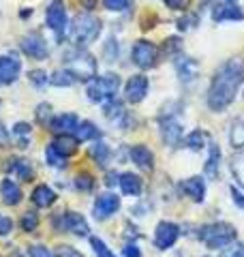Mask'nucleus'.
<instances>
[{
  "label": "nucleus",
  "instance_id": "f257e3e1",
  "mask_svg": "<svg viewBox=\"0 0 244 257\" xmlns=\"http://www.w3.org/2000/svg\"><path fill=\"white\" fill-rule=\"evenodd\" d=\"M242 84H244V58L227 60L212 77V84H210L208 90V107L212 111H223L225 107H229Z\"/></svg>",
  "mask_w": 244,
  "mask_h": 257
},
{
  "label": "nucleus",
  "instance_id": "f03ea898",
  "mask_svg": "<svg viewBox=\"0 0 244 257\" xmlns=\"http://www.w3.org/2000/svg\"><path fill=\"white\" fill-rule=\"evenodd\" d=\"M101 32V20L94 18L90 13H81L73 20V26H71V41L75 45H88L92 43Z\"/></svg>",
  "mask_w": 244,
  "mask_h": 257
},
{
  "label": "nucleus",
  "instance_id": "7ed1b4c3",
  "mask_svg": "<svg viewBox=\"0 0 244 257\" xmlns=\"http://www.w3.org/2000/svg\"><path fill=\"white\" fill-rule=\"evenodd\" d=\"M199 240L208 248H225L235 240V227L229 223H210L199 229Z\"/></svg>",
  "mask_w": 244,
  "mask_h": 257
},
{
  "label": "nucleus",
  "instance_id": "20e7f679",
  "mask_svg": "<svg viewBox=\"0 0 244 257\" xmlns=\"http://www.w3.org/2000/svg\"><path fill=\"white\" fill-rule=\"evenodd\" d=\"M64 60H67V64H69V71L77 79H90L96 73V60H94V56L88 54L86 50H81V47L67 52V54H64Z\"/></svg>",
  "mask_w": 244,
  "mask_h": 257
},
{
  "label": "nucleus",
  "instance_id": "39448f33",
  "mask_svg": "<svg viewBox=\"0 0 244 257\" xmlns=\"http://www.w3.org/2000/svg\"><path fill=\"white\" fill-rule=\"evenodd\" d=\"M118 88H120V77L116 73H107V75L94 77L92 82H88L86 94L92 103H101L105 99H111L118 92Z\"/></svg>",
  "mask_w": 244,
  "mask_h": 257
},
{
  "label": "nucleus",
  "instance_id": "423d86ee",
  "mask_svg": "<svg viewBox=\"0 0 244 257\" xmlns=\"http://www.w3.org/2000/svg\"><path fill=\"white\" fill-rule=\"evenodd\" d=\"M157 56H159L157 45L150 43V41H146V39L137 41V43L133 45V50H131V58H133V62H135L140 69H150V67H154V64H157Z\"/></svg>",
  "mask_w": 244,
  "mask_h": 257
},
{
  "label": "nucleus",
  "instance_id": "0eeeda50",
  "mask_svg": "<svg viewBox=\"0 0 244 257\" xmlns=\"http://www.w3.org/2000/svg\"><path fill=\"white\" fill-rule=\"evenodd\" d=\"M22 52L30 56V58L35 60H45L47 56H50V45H47V41L41 35H37V32H32V35H26L22 39Z\"/></svg>",
  "mask_w": 244,
  "mask_h": 257
},
{
  "label": "nucleus",
  "instance_id": "6e6552de",
  "mask_svg": "<svg viewBox=\"0 0 244 257\" xmlns=\"http://www.w3.org/2000/svg\"><path fill=\"white\" fill-rule=\"evenodd\" d=\"M178 236H180V227H178L176 223L172 221H161L157 225V229H154V244L161 251H165V248H172L176 244Z\"/></svg>",
  "mask_w": 244,
  "mask_h": 257
},
{
  "label": "nucleus",
  "instance_id": "1a4fd4ad",
  "mask_svg": "<svg viewBox=\"0 0 244 257\" xmlns=\"http://www.w3.org/2000/svg\"><path fill=\"white\" fill-rule=\"evenodd\" d=\"M118 208H120V197L113 195V193H103V195L96 197L94 208H92L94 219H99V221L109 219L111 214L118 212Z\"/></svg>",
  "mask_w": 244,
  "mask_h": 257
},
{
  "label": "nucleus",
  "instance_id": "9d476101",
  "mask_svg": "<svg viewBox=\"0 0 244 257\" xmlns=\"http://www.w3.org/2000/svg\"><path fill=\"white\" fill-rule=\"evenodd\" d=\"M22 73V62L15 54L0 56V84H13L18 82Z\"/></svg>",
  "mask_w": 244,
  "mask_h": 257
},
{
  "label": "nucleus",
  "instance_id": "9b49d317",
  "mask_svg": "<svg viewBox=\"0 0 244 257\" xmlns=\"http://www.w3.org/2000/svg\"><path fill=\"white\" fill-rule=\"evenodd\" d=\"M148 94V77L146 75H133L129 77V82L125 86V99L129 103H140Z\"/></svg>",
  "mask_w": 244,
  "mask_h": 257
},
{
  "label": "nucleus",
  "instance_id": "f8f14e48",
  "mask_svg": "<svg viewBox=\"0 0 244 257\" xmlns=\"http://www.w3.org/2000/svg\"><path fill=\"white\" fill-rule=\"evenodd\" d=\"M45 22L54 32H60L67 28V9H64V3L62 0H54V3L47 7V15H45Z\"/></svg>",
  "mask_w": 244,
  "mask_h": 257
},
{
  "label": "nucleus",
  "instance_id": "ddd939ff",
  "mask_svg": "<svg viewBox=\"0 0 244 257\" xmlns=\"http://www.w3.org/2000/svg\"><path fill=\"white\" fill-rule=\"evenodd\" d=\"M161 135H163V142H165V144H169V146H176V144L182 140V124H180V120H176L174 116L161 118Z\"/></svg>",
  "mask_w": 244,
  "mask_h": 257
},
{
  "label": "nucleus",
  "instance_id": "4468645a",
  "mask_svg": "<svg viewBox=\"0 0 244 257\" xmlns=\"http://www.w3.org/2000/svg\"><path fill=\"white\" fill-rule=\"evenodd\" d=\"M77 124H79V120L75 114H60L52 118L50 128L56 135H71V133H75Z\"/></svg>",
  "mask_w": 244,
  "mask_h": 257
},
{
  "label": "nucleus",
  "instance_id": "2eb2a0df",
  "mask_svg": "<svg viewBox=\"0 0 244 257\" xmlns=\"http://www.w3.org/2000/svg\"><path fill=\"white\" fill-rule=\"evenodd\" d=\"M62 221H64V229L75 236H88V231H90L88 221L84 219V214H79V212H67L62 216Z\"/></svg>",
  "mask_w": 244,
  "mask_h": 257
},
{
  "label": "nucleus",
  "instance_id": "dca6fc26",
  "mask_svg": "<svg viewBox=\"0 0 244 257\" xmlns=\"http://www.w3.org/2000/svg\"><path fill=\"white\" fill-rule=\"evenodd\" d=\"M131 161L144 172H150L154 167V155L150 152V148H146L144 144H137L131 148Z\"/></svg>",
  "mask_w": 244,
  "mask_h": 257
},
{
  "label": "nucleus",
  "instance_id": "f3484780",
  "mask_svg": "<svg viewBox=\"0 0 244 257\" xmlns=\"http://www.w3.org/2000/svg\"><path fill=\"white\" fill-rule=\"evenodd\" d=\"M182 191L193 199V202H203V195H206V182H203L201 176H193V178L182 182Z\"/></svg>",
  "mask_w": 244,
  "mask_h": 257
},
{
  "label": "nucleus",
  "instance_id": "a211bd4d",
  "mask_svg": "<svg viewBox=\"0 0 244 257\" xmlns=\"http://www.w3.org/2000/svg\"><path fill=\"white\" fill-rule=\"evenodd\" d=\"M0 195H3V202L7 206H18L22 202V189L9 178H5L0 184Z\"/></svg>",
  "mask_w": 244,
  "mask_h": 257
},
{
  "label": "nucleus",
  "instance_id": "6ab92c4d",
  "mask_svg": "<svg viewBox=\"0 0 244 257\" xmlns=\"http://www.w3.org/2000/svg\"><path fill=\"white\" fill-rule=\"evenodd\" d=\"M176 69H178V75H180L182 82H195L199 75V64L193 58H180L176 62Z\"/></svg>",
  "mask_w": 244,
  "mask_h": 257
},
{
  "label": "nucleus",
  "instance_id": "aec40b11",
  "mask_svg": "<svg viewBox=\"0 0 244 257\" xmlns=\"http://www.w3.org/2000/svg\"><path fill=\"white\" fill-rule=\"evenodd\" d=\"M212 20L214 22H225V20H231V22L238 20L240 22V20H244V13H242L240 7H235V5H218L212 11Z\"/></svg>",
  "mask_w": 244,
  "mask_h": 257
},
{
  "label": "nucleus",
  "instance_id": "412c9836",
  "mask_svg": "<svg viewBox=\"0 0 244 257\" xmlns=\"http://www.w3.org/2000/svg\"><path fill=\"white\" fill-rule=\"evenodd\" d=\"M118 184H120V189H122V193H125V195L137 197V195L142 193V178H140V176H135V174H131V172L120 174Z\"/></svg>",
  "mask_w": 244,
  "mask_h": 257
},
{
  "label": "nucleus",
  "instance_id": "4be33fe9",
  "mask_svg": "<svg viewBox=\"0 0 244 257\" xmlns=\"http://www.w3.org/2000/svg\"><path fill=\"white\" fill-rule=\"evenodd\" d=\"M56 199H58V195H56L47 184H39V187L32 191V202L39 208H50V206H54Z\"/></svg>",
  "mask_w": 244,
  "mask_h": 257
},
{
  "label": "nucleus",
  "instance_id": "5701e85b",
  "mask_svg": "<svg viewBox=\"0 0 244 257\" xmlns=\"http://www.w3.org/2000/svg\"><path fill=\"white\" fill-rule=\"evenodd\" d=\"M52 146L60 152L62 157H71V155H75L77 152V140L75 138H71V135H58V140H56Z\"/></svg>",
  "mask_w": 244,
  "mask_h": 257
},
{
  "label": "nucleus",
  "instance_id": "b1692460",
  "mask_svg": "<svg viewBox=\"0 0 244 257\" xmlns=\"http://www.w3.org/2000/svg\"><path fill=\"white\" fill-rule=\"evenodd\" d=\"M75 135H77V142H90V140H96V138H99L101 131L96 128L94 122L86 120V122H79V124H77Z\"/></svg>",
  "mask_w": 244,
  "mask_h": 257
},
{
  "label": "nucleus",
  "instance_id": "393cba45",
  "mask_svg": "<svg viewBox=\"0 0 244 257\" xmlns=\"http://www.w3.org/2000/svg\"><path fill=\"white\" fill-rule=\"evenodd\" d=\"M77 82V77L71 73L69 69H60V71H54V75L50 77V84L58 86V88H69Z\"/></svg>",
  "mask_w": 244,
  "mask_h": 257
},
{
  "label": "nucleus",
  "instance_id": "a878e982",
  "mask_svg": "<svg viewBox=\"0 0 244 257\" xmlns=\"http://www.w3.org/2000/svg\"><path fill=\"white\" fill-rule=\"evenodd\" d=\"M218 161H221V150L218 146H210V155H208V163H206V176L208 178H216L218 176Z\"/></svg>",
  "mask_w": 244,
  "mask_h": 257
},
{
  "label": "nucleus",
  "instance_id": "bb28decb",
  "mask_svg": "<svg viewBox=\"0 0 244 257\" xmlns=\"http://www.w3.org/2000/svg\"><path fill=\"white\" fill-rule=\"evenodd\" d=\"M90 157L99 165H107V161H109V146H107V144H103V142L92 144V146H90Z\"/></svg>",
  "mask_w": 244,
  "mask_h": 257
},
{
  "label": "nucleus",
  "instance_id": "cd10ccee",
  "mask_svg": "<svg viewBox=\"0 0 244 257\" xmlns=\"http://www.w3.org/2000/svg\"><path fill=\"white\" fill-rule=\"evenodd\" d=\"M13 172L18 174L24 182L32 180V176H35V172H32V165H30V161H26V159H15V167H13Z\"/></svg>",
  "mask_w": 244,
  "mask_h": 257
},
{
  "label": "nucleus",
  "instance_id": "c85d7f7f",
  "mask_svg": "<svg viewBox=\"0 0 244 257\" xmlns=\"http://www.w3.org/2000/svg\"><path fill=\"white\" fill-rule=\"evenodd\" d=\"M20 225H22V229L26 231V234H32V231H37V227H39V214H37L35 210L24 212Z\"/></svg>",
  "mask_w": 244,
  "mask_h": 257
},
{
  "label": "nucleus",
  "instance_id": "c756f323",
  "mask_svg": "<svg viewBox=\"0 0 244 257\" xmlns=\"http://www.w3.org/2000/svg\"><path fill=\"white\" fill-rule=\"evenodd\" d=\"M231 146L233 148H244V120H235L231 124Z\"/></svg>",
  "mask_w": 244,
  "mask_h": 257
},
{
  "label": "nucleus",
  "instance_id": "7c9ffc66",
  "mask_svg": "<svg viewBox=\"0 0 244 257\" xmlns=\"http://www.w3.org/2000/svg\"><path fill=\"white\" fill-rule=\"evenodd\" d=\"M45 159H47V163H50L52 167H60V170H62V167H67V157H62L60 152L52 146V144L45 150Z\"/></svg>",
  "mask_w": 244,
  "mask_h": 257
},
{
  "label": "nucleus",
  "instance_id": "2f4dec72",
  "mask_svg": "<svg viewBox=\"0 0 244 257\" xmlns=\"http://www.w3.org/2000/svg\"><path fill=\"white\" fill-rule=\"evenodd\" d=\"M206 140H208V135L197 128V131H193V133L186 135V140H184V142H186V146H189L191 150H201V148H203V144H206Z\"/></svg>",
  "mask_w": 244,
  "mask_h": 257
},
{
  "label": "nucleus",
  "instance_id": "473e14b6",
  "mask_svg": "<svg viewBox=\"0 0 244 257\" xmlns=\"http://www.w3.org/2000/svg\"><path fill=\"white\" fill-rule=\"evenodd\" d=\"M231 172L235 176V180H238L244 187V152L233 155V159H231Z\"/></svg>",
  "mask_w": 244,
  "mask_h": 257
},
{
  "label": "nucleus",
  "instance_id": "72a5a7b5",
  "mask_svg": "<svg viewBox=\"0 0 244 257\" xmlns=\"http://www.w3.org/2000/svg\"><path fill=\"white\" fill-rule=\"evenodd\" d=\"M75 189L79 191H92L94 189V178L90 174H86V172H81L75 176Z\"/></svg>",
  "mask_w": 244,
  "mask_h": 257
},
{
  "label": "nucleus",
  "instance_id": "f704fd0d",
  "mask_svg": "<svg viewBox=\"0 0 244 257\" xmlns=\"http://www.w3.org/2000/svg\"><path fill=\"white\" fill-rule=\"evenodd\" d=\"M28 79H30V84L35 86V88H43L47 82H50V77H47V73H45V71H41V69L30 71V73H28Z\"/></svg>",
  "mask_w": 244,
  "mask_h": 257
},
{
  "label": "nucleus",
  "instance_id": "c9c22d12",
  "mask_svg": "<svg viewBox=\"0 0 244 257\" xmlns=\"http://www.w3.org/2000/svg\"><path fill=\"white\" fill-rule=\"evenodd\" d=\"M90 246L94 248V253H96V257H116L111 251H109V246L103 242L101 238H90Z\"/></svg>",
  "mask_w": 244,
  "mask_h": 257
},
{
  "label": "nucleus",
  "instance_id": "e433bc0d",
  "mask_svg": "<svg viewBox=\"0 0 244 257\" xmlns=\"http://www.w3.org/2000/svg\"><path fill=\"white\" fill-rule=\"evenodd\" d=\"M52 105H47V103H41V105L37 107V120L43 124H50L52 122Z\"/></svg>",
  "mask_w": 244,
  "mask_h": 257
},
{
  "label": "nucleus",
  "instance_id": "4c0bfd02",
  "mask_svg": "<svg viewBox=\"0 0 244 257\" xmlns=\"http://www.w3.org/2000/svg\"><path fill=\"white\" fill-rule=\"evenodd\" d=\"M221 257H244V244L242 242H231V244H227V248H223V253Z\"/></svg>",
  "mask_w": 244,
  "mask_h": 257
},
{
  "label": "nucleus",
  "instance_id": "58836bf2",
  "mask_svg": "<svg viewBox=\"0 0 244 257\" xmlns=\"http://www.w3.org/2000/svg\"><path fill=\"white\" fill-rule=\"evenodd\" d=\"M105 116L107 118H120V116H125V111H122V105L118 101H109L107 105H105Z\"/></svg>",
  "mask_w": 244,
  "mask_h": 257
},
{
  "label": "nucleus",
  "instance_id": "ea45409f",
  "mask_svg": "<svg viewBox=\"0 0 244 257\" xmlns=\"http://www.w3.org/2000/svg\"><path fill=\"white\" fill-rule=\"evenodd\" d=\"M54 255H56V257H84L79 251H75V248L69 246V244H60L58 248H56Z\"/></svg>",
  "mask_w": 244,
  "mask_h": 257
},
{
  "label": "nucleus",
  "instance_id": "a19ab883",
  "mask_svg": "<svg viewBox=\"0 0 244 257\" xmlns=\"http://www.w3.org/2000/svg\"><path fill=\"white\" fill-rule=\"evenodd\" d=\"M11 231H13V221H11V216L0 214V236H9Z\"/></svg>",
  "mask_w": 244,
  "mask_h": 257
},
{
  "label": "nucleus",
  "instance_id": "79ce46f5",
  "mask_svg": "<svg viewBox=\"0 0 244 257\" xmlns=\"http://www.w3.org/2000/svg\"><path fill=\"white\" fill-rule=\"evenodd\" d=\"M30 255L32 257H56L50 248L47 246H43V244H32L30 246Z\"/></svg>",
  "mask_w": 244,
  "mask_h": 257
},
{
  "label": "nucleus",
  "instance_id": "37998d69",
  "mask_svg": "<svg viewBox=\"0 0 244 257\" xmlns=\"http://www.w3.org/2000/svg\"><path fill=\"white\" fill-rule=\"evenodd\" d=\"M109 11H122L129 5V0H103Z\"/></svg>",
  "mask_w": 244,
  "mask_h": 257
},
{
  "label": "nucleus",
  "instance_id": "c03bdc74",
  "mask_svg": "<svg viewBox=\"0 0 244 257\" xmlns=\"http://www.w3.org/2000/svg\"><path fill=\"white\" fill-rule=\"evenodd\" d=\"M116 56H118V45H113V39H111V41H107V45H105V58L113 62Z\"/></svg>",
  "mask_w": 244,
  "mask_h": 257
},
{
  "label": "nucleus",
  "instance_id": "a18cd8bd",
  "mask_svg": "<svg viewBox=\"0 0 244 257\" xmlns=\"http://www.w3.org/2000/svg\"><path fill=\"white\" fill-rule=\"evenodd\" d=\"M165 5L169 7V9H174V11H182V9H186L189 0H165Z\"/></svg>",
  "mask_w": 244,
  "mask_h": 257
},
{
  "label": "nucleus",
  "instance_id": "49530a36",
  "mask_svg": "<svg viewBox=\"0 0 244 257\" xmlns=\"http://www.w3.org/2000/svg\"><path fill=\"white\" fill-rule=\"evenodd\" d=\"M122 253H125V257H142V251H140V246L137 244H127Z\"/></svg>",
  "mask_w": 244,
  "mask_h": 257
},
{
  "label": "nucleus",
  "instance_id": "de8ad7c7",
  "mask_svg": "<svg viewBox=\"0 0 244 257\" xmlns=\"http://www.w3.org/2000/svg\"><path fill=\"white\" fill-rule=\"evenodd\" d=\"M231 199H233V204H235V206H240L242 210H244V195H242V193L235 189V187H231Z\"/></svg>",
  "mask_w": 244,
  "mask_h": 257
},
{
  "label": "nucleus",
  "instance_id": "09e8293b",
  "mask_svg": "<svg viewBox=\"0 0 244 257\" xmlns=\"http://www.w3.org/2000/svg\"><path fill=\"white\" fill-rule=\"evenodd\" d=\"M9 146V131H7V126L0 122V148H7Z\"/></svg>",
  "mask_w": 244,
  "mask_h": 257
},
{
  "label": "nucleus",
  "instance_id": "8fccbe9b",
  "mask_svg": "<svg viewBox=\"0 0 244 257\" xmlns=\"http://www.w3.org/2000/svg\"><path fill=\"white\" fill-rule=\"evenodd\" d=\"M13 131H15V135H30V124L28 122H18L13 126Z\"/></svg>",
  "mask_w": 244,
  "mask_h": 257
},
{
  "label": "nucleus",
  "instance_id": "3c124183",
  "mask_svg": "<svg viewBox=\"0 0 244 257\" xmlns=\"http://www.w3.org/2000/svg\"><path fill=\"white\" fill-rule=\"evenodd\" d=\"M165 50L178 52V50H180V41H178V39H169V41H165Z\"/></svg>",
  "mask_w": 244,
  "mask_h": 257
},
{
  "label": "nucleus",
  "instance_id": "603ef678",
  "mask_svg": "<svg viewBox=\"0 0 244 257\" xmlns=\"http://www.w3.org/2000/svg\"><path fill=\"white\" fill-rule=\"evenodd\" d=\"M79 3H81V9H86V11L96 9V0H79Z\"/></svg>",
  "mask_w": 244,
  "mask_h": 257
},
{
  "label": "nucleus",
  "instance_id": "864d4df0",
  "mask_svg": "<svg viewBox=\"0 0 244 257\" xmlns=\"http://www.w3.org/2000/svg\"><path fill=\"white\" fill-rule=\"evenodd\" d=\"M118 180H120L118 174H107V180H105V184H107V187H113V184H116Z\"/></svg>",
  "mask_w": 244,
  "mask_h": 257
},
{
  "label": "nucleus",
  "instance_id": "5fc2aeb1",
  "mask_svg": "<svg viewBox=\"0 0 244 257\" xmlns=\"http://www.w3.org/2000/svg\"><path fill=\"white\" fill-rule=\"evenodd\" d=\"M227 3H231V0H227Z\"/></svg>",
  "mask_w": 244,
  "mask_h": 257
}]
</instances>
